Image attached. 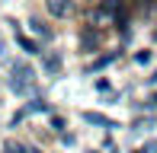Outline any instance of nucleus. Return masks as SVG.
<instances>
[{"mask_svg": "<svg viewBox=\"0 0 157 153\" xmlns=\"http://www.w3.org/2000/svg\"><path fill=\"white\" fill-rule=\"evenodd\" d=\"M96 41H99V35H96L93 29H87V32L80 35V48H83V51H93V48H96Z\"/></svg>", "mask_w": 157, "mask_h": 153, "instance_id": "7ed1b4c3", "label": "nucleus"}, {"mask_svg": "<svg viewBox=\"0 0 157 153\" xmlns=\"http://www.w3.org/2000/svg\"><path fill=\"white\" fill-rule=\"evenodd\" d=\"M154 38H157V32H154Z\"/></svg>", "mask_w": 157, "mask_h": 153, "instance_id": "9d476101", "label": "nucleus"}, {"mask_svg": "<svg viewBox=\"0 0 157 153\" xmlns=\"http://www.w3.org/2000/svg\"><path fill=\"white\" fill-rule=\"evenodd\" d=\"M45 67H48L52 73H58V70H61V58H58V54H48V58H45Z\"/></svg>", "mask_w": 157, "mask_h": 153, "instance_id": "0eeeda50", "label": "nucleus"}, {"mask_svg": "<svg viewBox=\"0 0 157 153\" xmlns=\"http://www.w3.org/2000/svg\"><path fill=\"white\" fill-rule=\"evenodd\" d=\"M147 105H157V96H151V102H147Z\"/></svg>", "mask_w": 157, "mask_h": 153, "instance_id": "6e6552de", "label": "nucleus"}, {"mask_svg": "<svg viewBox=\"0 0 157 153\" xmlns=\"http://www.w3.org/2000/svg\"><path fill=\"white\" fill-rule=\"evenodd\" d=\"M29 153H39V150H29Z\"/></svg>", "mask_w": 157, "mask_h": 153, "instance_id": "1a4fd4ad", "label": "nucleus"}, {"mask_svg": "<svg viewBox=\"0 0 157 153\" xmlns=\"http://www.w3.org/2000/svg\"><path fill=\"white\" fill-rule=\"evenodd\" d=\"M3 153H29V150H26L19 141H6V144H3Z\"/></svg>", "mask_w": 157, "mask_h": 153, "instance_id": "423d86ee", "label": "nucleus"}, {"mask_svg": "<svg viewBox=\"0 0 157 153\" xmlns=\"http://www.w3.org/2000/svg\"><path fill=\"white\" fill-rule=\"evenodd\" d=\"M16 41H19V48H23V51H29V54H39V45H35L32 38H26V35H16Z\"/></svg>", "mask_w": 157, "mask_h": 153, "instance_id": "20e7f679", "label": "nucleus"}, {"mask_svg": "<svg viewBox=\"0 0 157 153\" xmlns=\"http://www.w3.org/2000/svg\"><path fill=\"white\" fill-rule=\"evenodd\" d=\"M45 6H48V13H52V16H67L71 13V0H45Z\"/></svg>", "mask_w": 157, "mask_h": 153, "instance_id": "f257e3e1", "label": "nucleus"}, {"mask_svg": "<svg viewBox=\"0 0 157 153\" xmlns=\"http://www.w3.org/2000/svg\"><path fill=\"white\" fill-rule=\"evenodd\" d=\"M112 61H116V51H112V54H103V58H96L93 64H90V70H99V67H106V64H112Z\"/></svg>", "mask_w": 157, "mask_h": 153, "instance_id": "39448f33", "label": "nucleus"}, {"mask_svg": "<svg viewBox=\"0 0 157 153\" xmlns=\"http://www.w3.org/2000/svg\"><path fill=\"white\" fill-rule=\"evenodd\" d=\"M83 121H90V124H99V128H119L116 121H112V118H106V115H99V112H83Z\"/></svg>", "mask_w": 157, "mask_h": 153, "instance_id": "f03ea898", "label": "nucleus"}]
</instances>
